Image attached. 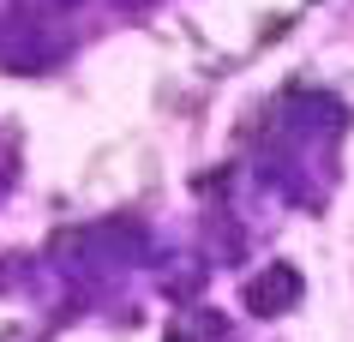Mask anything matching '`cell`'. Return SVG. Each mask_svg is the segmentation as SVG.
Masks as SVG:
<instances>
[{
	"mask_svg": "<svg viewBox=\"0 0 354 342\" xmlns=\"http://www.w3.org/2000/svg\"><path fill=\"white\" fill-rule=\"evenodd\" d=\"M174 342H187V336H174Z\"/></svg>",
	"mask_w": 354,
	"mask_h": 342,
	"instance_id": "2",
	"label": "cell"
},
{
	"mask_svg": "<svg viewBox=\"0 0 354 342\" xmlns=\"http://www.w3.org/2000/svg\"><path fill=\"white\" fill-rule=\"evenodd\" d=\"M282 301H295V276H288V270H277L270 283H259V288H252V306H264V312H277Z\"/></svg>",
	"mask_w": 354,
	"mask_h": 342,
	"instance_id": "1",
	"label": "cell"
}]
</instances>
